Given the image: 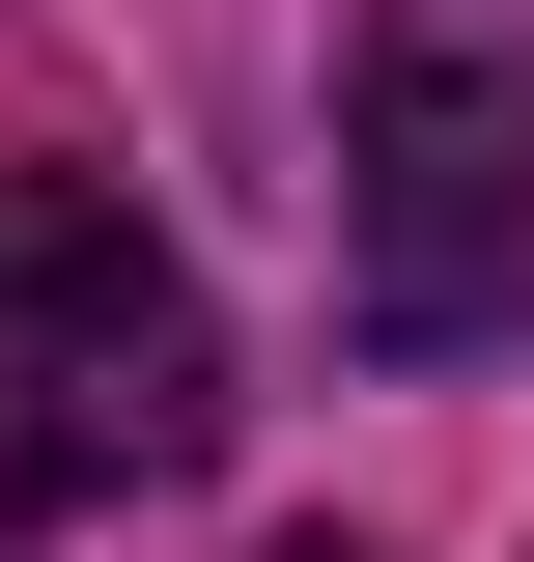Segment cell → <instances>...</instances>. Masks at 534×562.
<instances>
[{"label": "cell", "mask_w": 534, "mask_h": 562, "mask_svg": "<svg viewBox=\"0 0 534 562\" xmlns=\"http://www.w3.org/2000/svg\"><path fill=\"white\" fill-rule=\"evenodd\" d=\"M225 450V338L113 169H0V535Z\"/></svg>", "instance_id": "2"}, {"label": "cell", "mask_w": 534, "mask_h": 562, "mask_svg": "<svg viewBox=\"0 0 534 562\" xmlns=\"http://www.w3.org/2000/svg\"><path fill=\"white\" fill-rule=\"evenodd\" d=\"M281 562H366V535H281Z\"/></svg>", "instance_id": "3"}, {"label": "cell", "mask_w": 534, "mask_h": 562, "mask_svg": "<svg viewBox=\"0 0 534 562\" xmlns=\"http://www.w3.org/2000/svg\"><path fill=\"white\" fill-rule=\"evenodd\" d=\"M337 310L394 366H478L534 310V57L478 0H366L337 29Z\"/></svg>", "instance_id": "1"}]
</instances>
